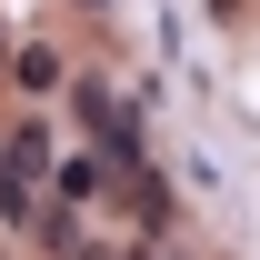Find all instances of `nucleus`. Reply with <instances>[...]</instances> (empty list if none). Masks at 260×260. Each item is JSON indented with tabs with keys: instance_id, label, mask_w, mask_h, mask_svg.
Returning <instances> with one entry per match:
<instances>
[{
	"instance_id": "f257e3e1",
	"label": "nucleus",
	"mask_w": 260,
	"mask_h": 260,
	"mask_svg": "<svg viewBox=\"0 0 260 260\" xmlns=\"http://www.w3.org/2000/svg\"><path fill=\"white\" fill-rule=\"evenodd\" d=\"M40 190H50V130H40V120H10V130H0V210L30 220Z\"/></svg>"
}]
</instances>
